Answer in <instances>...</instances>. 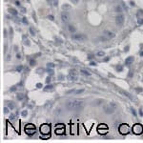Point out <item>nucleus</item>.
<instances>
[{
  "mask_svg": "<svg viewBox=\"0 0 143 143\" xmlns=\"http://www.w3.org/2000/svg\"><path fill=\"white\" fill-rule=\"evenodd\" d=\"M65 106L69 111H81L84 108V102L79 99H74L68 101Z\"/></svg>",
  "mask_w": 143,
  "mask_h": 143,
  "instance_id": "1",
  "label": "nucleus"
},
{
  "mask_svg": "<svg viewBox=\"0 0 143 143\" xmlns=\"http://www.w3.org/2000/svg\"><path fill=\"white\" fill-rule=\"evenodd\" d=\"M24 130H25V133L28 134V136H33V134H35V132H36V127H35V125L31 124V123H29V124L25 125Z\"/></svg>",
  "mask_w": 143,
  "mask_h": 143,
  "instance_id": "2",
  "label": "nucleus"
},
{
  "mask_svg": "<svg viewBox=\"0 0 143 143\" xmlns=\"http://www.w3.org/2000/svg\"><path fill=\"white\" fill-rule=\"evenodd\" d=\"M72 39L78 42H83V41L87 40L88 36L84 34H75L72 35Z\"/></svg>",
  "mask_w": 143,
  "mask_h": 143,
  "instance_id": "3",
  "label": "nucleus"
},
{
  "mask_svg": "<svg viewBox=\"0 0 143 143\" xmlns=\"http://www.w3.org/2000/svg\"><path fill=\"white\" fill-rule=\"evenodd\" d=\"M40 133L41 134H44V136H49L51 134V125L50 124H42L40 126Z\"/></svg>",
  "mask_w": 143,
  "mask_h": 143,
  "instance_id": "4",
  "label": "nucleus"
},
{
  "mask_svg": "<svg viewBox=\"0 0 143 143\" xmlns=\"http://www.w3.org/2000/svg\"><path fill=\"white\" fill-rule=\"evenodd\" d=\"M132 130H133V133L134 134H137V136H139L143 133V126L140 123H137V124H134L132 128Z\"/></svg>",
  "mask_w": 143,
  "mask_h": 143,
  "instance_id": "5",
  "label": "nucleus"
},
{
  "mask_svg": "<svg viewBox=\"0 0 143 143\" xmlns=\"http://www.w3.org/2000/svg\"><path fill=\"white\" fill-rule=\"evenodd\" d=\"M118 131H119V133L121 134H127L128 133L130 132V127H129V125L126 124V123H122V124L119 125Z\"/></svg>",
  "mask_w": 143,
  "mask_h": 143,
  "instance_id": "6",
  "label": "nucleus"
},
{
  "mask_svg": "<svg viewBox=\"0 0 143 143\" xmlns=\"http://www.w3.org/2000/svg\"><path fill=\"white\" fill-rule=\"evenodd\" d=\"M108 132H109V129H108V126L106 124H100L99 126L97 127V133L99 134L105 136V134H107Z\"/></svg>",
  "mask_w": 143,
  "mask_h": 143,
  "instance_id": "7",
  "label": "nucleus"
},
{
  "mask_svg": "<svg viewBox=\"0 0 143 143\" xmlns=\"http://www.w3.org/2000/svg\"><path fill=\"white\" fill-rule=\"evenodd\" d=\"M68 78L70 79V80H72V81H76L77 80V78H78V76H77V72L75 71V70H70L69 71V75H68Z\"/></svg>",
  "mask_w": 143,
  "mask_h": 143,
  "instance_id": "8",
  "label": "nucleus"
},
{
  "mask_svg": "<svg viewBox=\"0 0 143 143\" xmlns=\"http://www.w3.org/2000/svg\"><path fill=\"white\" fill-rule=\"evenodd\" d=\"M65 133V127H64V124H56L55 126V134H63Z\"/></svg>",
  "mask_w": 143,
  "mask_h": 143,
  "instance_id": "9",
  "label": "nucleus"
},
{
  "mask_svg": "<svg viewBox=\"0 0 143 143\" xmlns=\"http://www.w3.org/2000/svg\"><path fill=\"white\" fill-rule=\"evenodd\" d=\"M115 108H114V107L111 106L110 104L109 105H105L103 107V111H104V113L107 114V115H112V114H114V113H115Z\"/></svg>",
  "mask_w": 143,
  "mask_h": 143,
  "instance_id": "10",
  "label": "nucleus"
},
{
  "mask_svg": "<svg viewBox=\"0 0 143 143\" xmlns=\"http://www.w3.org/2000/svg\"><path fill=\"white\" fill-rule=\"evenodd\" d=\"M124 21H125V17L123 14L119 13V14L116 15V17H115V22H116V24H117L118 26L123 25V24H124Z\"/></svg>",
  "mask_w": 143,
  "mask_h": 143,
  "instance_id": "11",
  "label": "nucleus"
},
{
  "mask_svg": "<svg viewBox=\"0 0 143 143\" xmlns=\"http://www.w3.org/2000/svg\"><path fill=\"white\" fill-rule=\"evenodd\" d=\"M115 90L117 91L118 93H121L123 97H128L129 99H131V100H134V98H133V97L131 96L130 93H128V92H125V91H123V90H121V89H118V88H115Z\"/></svg>",
  "mask_w": 143,
  "mask_h": 143,
  "instance_id": "12",
  "label": "nucleus"
},
{
  "mask_svg": "<svg viewBox=\"0 0 143 143\" xmlns=\"http://www.w3.org/2000/svg\"><path fill=\"white\" fill-rule=\"evenodd\" d=\"M70 15H69L68 13H65V12H63L62 13H61V20H62L64 23H68L69 21H70Z\"/></svg>",
  "mask_w": 143,
  "mask_h": 143,
  "instance_id": "13",
  "label": "nucleus"
},
{
  "mask_svg": "<svg viewBox=\"0 0 143 143\" xmlns=\"http://www.w3.org/2000/svg\"><path fill=\"white\" fill-rule=\"evenodd\" d=\"M104 35H106L107 37H109L110 39L111 38H114L115 36V34H114L113 31H108V30H106V31H104Z\"/></svg>",
  "mask_w": 143,
  "mask_h": 143,
  "instance_id": "14",
  "label": "nucleus"
},
{
  "mask_svg": "<svg viewBox=\"0 0 143 143\" xmlns=\"http://www.w3.org/2000/svg\"><path fill=\"white\" fill-rule=\"evenodd\" d=\"M134 56H128L127 58L125 59V64H126L127 66L131 65L132 63L134 62Z\"/></svg>",
  "mask_w": 143,
  "mask_h": 143,
  "instance_id": "15",
  "label": "nucleus"
},
{
  "mask_svg": "<svg viewBox=\"0 0 143 143\" xmlns=\"http://www.w3.org/2000/svg\"><path fill=\"white\" fill-rule=\"evenodd\" d=\"M104 102L103 101V99H96V100H93V103H92V105L93 106H99V105H101L102 103Z\"/></svg>",
  "mask_w": 143,
  "mask_h": 143,
  "instance_id": "16",
  "label": "nucleus"
},
{
  "mask_svg": "<svg viewBox=\"0 0 143 143\" xmlns=\"http://www.w3.org/2000/svg\"><path fill=\"white\" fill-rule=\"evenodd\" d=\"M9 13H11V14H13V15H17V13H18V12L16 11L15 9H13V8H9Z\"/></svg>",
  "mask_w": 143,
  "mask_h": 143,
  "instance_id": "17",
  "label": "nucleus"
},
{
  "mask_svg": "<svg viewBox=\"0 0 143 143\" xmlns=\"http://www.w3.org/2000/svg\"><path fill=\"white\" fill-rule=\"evenodd\" d=\"M44 91H45V92H52V91H53V85H47L46 87L44 88Z\"/></svg>",
  "mask_w": 143,
  "mask_h": 143,
  "instance_id": "18",
  "label": "nucleus"
},
{
  "mask_svg": "<svg viewBox=\"0 0 143 143\" xmlns=\"http://www.w3.org/2000/svg\"><path fill=\"white\" fill-rule=\"evenodd\" d=\"M80 73L82 74V75H87V76H89V75H91V73L88 70H85V69H81L80 70Z\"/></svg>",
  "mask_w": 143,
  "mask_h": 143,
  "instance_id": "19",
  "label": "nucleus"
},
{
  "mask_svg": "<svg viewBox=\"0 0 143 143\" xmlns=\"http://www.w3.org/2000/svg\"><path fill=\"white\" fill-rule=\"evenodd\" d=\"M68 30H69V31H71V33H75V31H76L75 27L74 25H72V24L68 25Z\"/></svg>",
  "mask_w": 143,
  "mask_h": 143,
  "instance_id": "20",
  "label": "nucleus"
},
{
  "mask_svg": "<svg viewBox=\"0 0 143 143\" xmlns=\"http://www.w3.org/2000/svg\"><path fill=\"white\" fill-rule=\"evenodd\" d=\"M24 94H23V93H17V94H16V99L17 100H19V101H22V100L24 99Z\"/></svg>",
  "mask_w": 143,
  "mask_h": 143,
  "instance_id": "21",
  "label": "nucleus"
},
{
  "mask_svg": "<svg viewBox=\"0 0 143 143\" xmlns=\"http://www.w3.org/2000/svg\"><path fill=\"white\" fill-rule=\"evenodd\" d=\"M115 11L116 12V13H122V11H123V9H122V7H121V6H119V5H117V6H115Z\"/></svg>",
  "mask_w": 143,
  "mask_h": 143,
  "instance_id": "22",
  "label": "nucleus"
},
{
  "mask_svg": "<svg viewBox=\"0 0 143 143\" xmlns=\"http://www.w3.org/2000/svg\"><path fill=\"white\" fill-rule=\"evenodd\" d=\"M99 39H100L101 41H102V42H107V41H109L110 38H109V37H107L106 35H104V36H100Z\"/></svg>",
  "mask_w": 143,
  "mask_h": 143,
  "instance_id": "23",
  "label": "nucleus"
},
{
  "mask_svg": "<svg viewBox=\"0 0 143 143\" xmlns=\"http://www.w3.org/2000/svg\"><path fill=\"white\" fill-rule=\"evenodd\" d=\"M85 92V90L84 89H79V90H76L75 92V94H81V93H83Z\"/></svg>",
  "mask_w": 143,
  "mask_h": 143,
  "instance_id": "24",
  "label": "nucleus"
},
{
  "mask_svg": "<svg viewBox=\"0 0 143 143\" xmlns=\"http://www.w3.org/2000/svg\"><path fill=\"white\" fill-rule=\"evenodd\" d=\"M22 70H23V66H22V65L17 66V67H16V68H15V71L17 72V73H21Z\"/></svg>",
  "mask_w": 143,
  "mask_h": 143,
  "instance_id": "25",
  "label": "nucleus"
},
{
  "mask_svg": "<svg viewBox=\"0 0 143 143\" xmlns=\"http://www.w3.org/2000/svg\"><path fill=\"white\" fill-rule=\"evenodd\" d=\"M97 56H99V57H102V56L105 55V53H104L103 51H99V52H97Z\"/></svg>",
  "mask_w": 143,
  "mask_h": 143,
  "instance_id": "26",
  "label": "nucleus"
},
{
  "mask_svg": "<svg viewBox=\"0 0 143 143\" xmlns=\"http://www.w3.org/2000/svg\"><path fill=\"white\" fill-rule=\"evenodd\" d=\"M8 107H9V108H10L11 110H13L14 108H15V105H14V104H13V102H10V103H9V105H8Z\"/></svg>",
  "mask_w": 143,
  "mask_h": 143,
  "instance_id": "27",
  "label": "nucleus"
},
{
  "mask_svg": "<svg viewBox=\"0 0 143 143\" xmlns=\"http://www.w3.org/2000/svg\"><path fill=\"white\" fill-rule=\"evenodd\" d=\"M9 119L11 120V121H14V120H15V115H13V114H12V115H10Z\"/></svg>",
  "mask_w": 143,
  "mask_h": 143,
  "instance_id": "28",
  "label": "nucleus"
},
{
  "mask_svg": "<svg viewBox=\"0 0 143 143\" xmlns=\"http://www.w3.org/2000/svg\"><path fill=\"white\" fill-rule=\"evenodd\" d=\"M47 68L53 69V68H54V64H53V63H52V62H49L48 64H47Z\"/></svg>",
  "mask_w": 143,
  "mask_h": 143,
  "instance_id": "29",
  "label": "nucleus"
},
{
  "mask_svg": "<svg viewBox=\"0 0 143 143\" xmlns=\"http://www.w3.org/2000/svg\"><path fill=\"white\" fill-rule=\"evenodd\" d=\"M30 34H31V35H35V31L34 30V28L33 27H30Z\"/></svg>",
  "mask_w": 143,
  "mask_h": 143,
  "instance_id": "30",
  "label": "nucleus"
},
{
  "mask_svg": "<svg viewBox=\"0 0 143 143\" xmlns=\"http://www.w3.org/2000/svg\"><path fill=\"white\" fill-rule=\"evenodd\" d=\"M35 64H36V63H35V60H34V59H31V60H30V66H31V67L34 66Z\"/></svg>",
  "mask_w": 143,
  "mask_h": 143,
  "instance_id": "31",
  "label": "nucleus"
},
{
  "mask_svg": "<svg viewBox=\"0 0 143 143\" xmlns=\"http://www.w3.org/2000/svg\"><path fill=\"white\" fill-rule=\"evenodd\" d=\"M131 112H132V114H133V115H134V116H136V117H137V112H136V110H134V108H131Z\"/></svg>",
  "mask_w": 143,
  "mask_h": 143,
  "instance_id": "32",
  "label": "nucleus"
},
{
  "mask_svg": "<svg viewBox=\"0 0 143 143\" xmlns=\"http://www.w3.org/2000/svg\"><path fill=\"white\" fill-rule=\"evenodd\" d=\"M22 22L24 23V24H28V19H27V17H22Z\"/></svg>",
  "mask_w": 143,
  "mask_h": 143,
  "instance_id": "33",
  "label": "nucleus"
},
{
  "mask_svg": "<svg viewBox=\"0 0 143 143\" xmlns=\"http://www.w3.org/2000/svg\"><path fill=\"white\" fill-rule=\"evenodd\" d=\"M21 115H22V116H24V117H25V116H27V115H28V112H27V110H24V111L21 113Z\"/></svg>",
  "mask_w": 143,
  "mask_h": 143,
  "instance_id": "34",
  "label": "nucleus"
},
{
  "mask_svg": "<svg viewBox=\"0 0 143 143\" xmlns=\"http://www.w3.org/2000/svg\"><path fill=\"white\" fill-rule=\"evenodd\" d=\"M9 107H4V109H3V112H4V114H8L9 113Z\"/></svg>",
  "mask_w": 143,
  "mask_h": 143,
  "instance_id": "35",
  "label": "nucleus"
},
{
  "mask_svg": "<svg viewBox=\"0 0 143 143\" xmlns=\"http://www.w3.org/2000/svg\"><path fill=\"white\" fill-rule=\"evenodd\" d=\"M48 73H49V75H53V69L48 68Z\"/></svg>",
  "mask_w": 143,
  "mask_h": 143,
  "instance_id": "36",
  "label": "nucleus"
},
{
  "mask_svg": "<svg viewBox=\"0 0 143 143\" xmlns=\"http://www.w3.org/2000/svg\"><path fill=\"white\" fill-rule=\"evenodd\" d=\"M116 69H117L118 72H122V71H123V67H122V66H120V65H118L117 67H116Z\"/></svg>",
  "mask_w": 143,
  "mask_h": 143,
  "instance_id": "37",
  "label": "nucleus"
},
{
  "mask_svg": "<svg viewBox=\"0 0 143 143\" xmlns=\"http://www.w3.org/2000/svg\"><path fill=\"white\" fill-rule=\"evenodd\" d=\"M62 8L66 11L67 9H71V6H70V5H63Z\"/></svg>",
  "mask_w": 143,
  "mask_h": 143,
  "instance_id": "38",
  "label": "nucleus"
},
{
  "mask_svg": "<svg viewBox=\"0 0 143 143\" xmlns=\"http://www.w3.org/2000/svg\"><path fill=\"white\" fill-rule=\"evenodd\" d=\"M16 89H17V88H16L15 86H13V87L11 88V92H15Z\"/></svg>",
  "mask_w": 143,
  "mask_h": 143,
  "instance_id": "39",
  "label": "nucleus"
},
{
  "mask_svg": "<svg viewBox=\"0 0 143 143\" xmlns=\"http://www.w3.org/2000/svg\"><path fill=\"white\" fill-rule=\"evenodd\" d=\"M137 22H138V24H139V25H141V24H143V19L141 18H138V20H137Z\"/></svg>",
  "mask_w": 143,
  "mask_h": 143,
  "instance_id": "40",
  "label": "nucleus"
},
{
  "mask_svg": "<svg viewBox=\"0 0 143 143\" xmlns=\"http://www.w3.org/2000/svg\"><path fill=\"white\" fill-rule=\"evenodd\" d=\"M15 5H16V6H18V7L21 6V3H20V1H18V0H16V1H15Z\"/></svg>",
  "mask_w": 143,
  "mask_h": 143,
  "instance_id": "41",
  "label": "nucleus"
},
{
  "mask_svg": "<svg viewBox=\"0 0 143 143\" xmlns=\"http://www.w3.org/2000/svg\"><path fill=\"white\" fill-rule=\"evenodd\" d=\"M46 82H47V84H49V83L51 82V77H50V76H48V77L46 78Z\"/></svg>",
  "mask_w": 143,
  "mask_h": 143,
  "instance_id": "42",
  "label": "nucleus"
},
{
  "mask_svg": "<svg viewBox=\"0 0 143 143\" xmlns=\"http://www.w3.org/2000/svg\"><path fill=\"white\" fill-rule=\"evenodd\" d=\"M42 87H43V86H42L41 83H37V84H36V88H38V89H41Z\"/></svg>",
  "mask_w": 143,
  "mask_h": 143,
  "instance_id": "43",
  "label": "nucleus"
},
{
  "mask_svg": "<svg viewBox=\"0 0 143 143\" xmlns=\"http://www.w3.org/2000/svg\"><path fill=\"white\" fill-rule=\"evenodd\" d=\"M110 105H111V106H113V107H114V108H115V109H116V104H115V102H111V103H110Z\"/></svg>",
  "mask_w": 143,
  "mask_h": 143,
  "instance_id": "44",
  "label": "nucleus"
},
{
  "mask_svg": "<svg viewBox=\"0 0 143 143\" xmlns=\"http://www.w3.org/2000/svg\"><path fill=\"white\" fill-rule=\"evenodd\" d=\"M48 18H49V19H51V20H52V21H53V20H54V16H53V15H52V14H51V15H49V16H48Z\"/></svg>",
  "mask_w": 143,
  "mask_h": 143,
  "instance_id": "45",
  "label": "nucleus"
},
{
  "mask_svg": "<svg viewBox=\"0 0 143 143\" xmlns=\"http://www.w3.org/2000/svg\"><path fill=\"white\" fill-rule=\"evenodd\" d=\"M74 92H75V90H74V89H73V90H70V91H68V92H67V94H69V93H74Z\"/></svg>",
  "mask_w": 143,
  "mask_h": 143,
  "instance_id": "46",
  "label": "nucleus"
},
{
  "mask_svg": "<svg viewBox=\"0 0 143 143\" xmlns=\"http://www.w3.org/2000/svg\"><path fill=\"white\" fill-rule=\"evenodd\" d=\"M24 43H25V45H27V46H30V42H29L28 39H27V40H25V42H24Z\"/></svg>",
  "mask_w": 143,
  "mask_h": 143,
  "instance_id": "47",
  "label": "nucleus"
},
{
  "mask_svg": "<svg viewBox=\"0 0 143 143\" xmlns=\"http://www.w3.org/2000/svg\"><path fill=\"white\" fill-rule=\"evenodd\" d=\"M90 65H92V66H96V65H97V63L94 62V61H91Z\"/></svg>",
  "mask_w": 143,
  "mask_h": 143,
  "instance_id": "48",
  "label": "nucleus"
},
{
  "mask_svg": "<svg viewBox=\"0 0 143 143\" xmlns=\"http://www.w3.org/2000/svg\"><path fill=\"white\" fill-rule=\"evenodd\" d=\"M16 58H17V59L21 58V54H20V53H17V54H16Z\"/></svg>",
  "mask_w": 143,
  "mask_h": 143,
  "instance_id": "49",
  "label": "nucleus"
},
{
  "mask_svg": "<svg viewBox=\"0 0 143 143\" xmlns=\"http://www.w3.org/2000/svg\"><path fill=\"white\" fill-rule=\"evenodd\" d=\"M4 37H7V30L6 29H5V30H4Z\"/></svg>",
  "mask_w": 143,
  "mask_h": 143,
  "instance_id": "50",
  "label": "nucleus"
},
{
  "mask_svg": "<svg viewBox=\"0 0 143 143\" xmlns=\"http://www.w3.org/2000/svg\"><path fill=\"white\" fill-rule=\"evenodd\" d=\"M37 72H38V73H43V72H44V70H43V69H38V70H37Z\"/></svg>",
  "mask_w": 143,
  "mask_h": 143,
  "instance_id": "51",
  "label": "nucleus"
},
{
  "mask_svg": "<svg viewBox=\"0 0 143 143\" xmlns=\"http://www.w3.org/2000/svg\"><path fill=\"white\" fill-rule=\"evenodd\" d=\"M129 76H130V77H132V76H133V72H132V71H130V73H129Z\"/></svg>",
  "mask_w": 143,
  "mask_h": 143,
  "instance_id": "52",
  "label": "nucleus"
},
{
  "mask_svg": "<svg viewBox=\"0 0 143 143\" xmlns=\"http://www.w3.org/2000/svg\"><path fill=\"white\" fill-rule=\"evenodd\" d=\"M72 1H73V2H74V3H75V4H77V3H78V1H79V0H72Z\"/></svg>",
  "mask_w": 143,
  "mask_h": 143,
  "instance_id": "53",
  "label": "nucleus"
},
{
  "mask_svg": "<svg viewBox=\"0 0 143 143\" xmlns=\"http://www.w3.org/2000/svg\"><path fill=\"white\" fill-rule=\"evenodd\" d=\"M21 12H22V13H25V12H26L25 8H21Z\"/></svg>",
  "mask_w": 143,
  "mask_h": 143,
  "instance_id": "54",
  "label": "nucleus"
},
{
  "mask_svg": "<svg viewBox=\"0 0 143 143\" xmlns=\"http://www.w3.org/2000/svg\"><path fill=\"white\" fill-rule=\"evenodd\" d=\"M53 5H54V6H57V5H58V2H57V1H54V2H53Z\"/></svg>",
  "mask_w": 143,
  "mask_h": 143,
  "instance_id": "55",
  "label": "nucleus"
},
{
  "mask_svg": "<svg viewBox=\"0 0 143 143\" xmlns=\"http://www.w3.org/2000/svg\"><path fill=\"white\" fill-rule=\"evenodd\" d=\"M6 51H7V45L5 44V47H4V53H6Z\"/></svg>",
  "mask_w": 143,
  "mask_h": 143,
  "instance_id": "56",
  "label": "nucleus"
},
{
  "mask_svg": "<svg viewBox=\"0 0 143 143\" xmlns=\"http://www.w3.org/2000/svg\"><path fill=\"white\" fill-rule=\"evenodd\" d=\"M139 114H140V115H143V111L141 109L139 110Z\"/></svg>",
  "mask_w": 143,
  "mask_h": 143,
  "instance_id": "57",
  "label": "nucleus"
},
{
  "mask_svg": "<svg viewBox=\"0 0 143 143\" xmlns=\"http://www.w3.org/2000/svg\"><path fill=\"white\" fill-rule=\"evenodd\" d=\"M128 51H129V46H127L125 48V52H128Z\"/></svg>",
  "mask_w": 143,
  "mask_h": 143,
  "instance_id": "58",
  "label": "nucleus"
},
{
  "mask_svg": "<svg viewBox=\"0 0 143 143\" xmlns=\"http://www.w3.org/2000/svg\"><path fill=\"white\" fill-rule=\"evenodd\" d=\"M10 59H11V55L9 54V55H8V57H7V61H9Z\"/></svg>",
  "mask_w": 143,
  "mask_h": 143,
  "instance_id": "59",
  "label": "nucleus"
},
{
  "mask_svg": "<svg viewBox=\"0 0 143 143\" xmlns=\"http://www.w3.org/2000/svg\"><path fill=\"white\" fill-rule=\"evenodd\" d=\"M130 3H131V6H134V3L133 2V1H131Z\"/></svg>",
  "mask_w": 143,
  "mask_h": 143,
  "instance_id": "60",
  "label": "nucleus"
},
{
  "mask_svg": "<svg viewBox=\"0 0 143 143\" xmlns=\"http://www.w3.org/2000/svg\"><path fill=\"white\" fill-rule=\"evenodd\" d=\"M140 55L143 56V51H140Z\"/></svg>",
  "mask_w": 143,
  "mask_h": 143,
  "instance_id": "61",
  "label": "nucleus"
}]
</instances>
